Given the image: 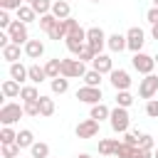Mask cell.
<instances>
[{
	"label": "cell",
	"mask_w": 158,
	"mask_h": 158,
	"mask_svg": "<svg viewBox=\"0 0 158 158\" xmlns=\"http://www.w3.org/2000/svg\"><path fill=\"white\" fill-rule=\"evenodd\" d=\"M77 158H91V156H89V153H79Z\"/></svg>",
	"instance_id": "7dc6e473"
},
{
	"label": "cell",
	"mask_w": 158,
	"mask_h": 158,
	"mask_svg": "<svg viewBox=\"0 0 158 158\" xmlns=\"http://www.w3.org/2000/svg\"><path fill=\"white\" fill-rule=\"evenodd\" d=\"M146 114L151 118H158V99H148L146 101Z\"/></svg>",
	"instance_id": "60d3db41"
},
{
	"label": "cell",
	"mask_w": 158,
	"mask_h": 158,
	"mask_svg": "<svg viewBox=\"0 0 158 158\" xmlns=\"http://www.w3.org/2000/svg\"><path fill=\"white\" fill-rule=\"evenodd\" d=\"M37 22H40V30H42V32H49V30L57 25V17H54L52 12H47V15H40Z\"/></svg>",
	"instance_id": "d6a6232c"
},
{
	"label": "cell",
	"mask_w": 158,
	"mask_h": 158,
	"mask_svg": "<svg viewBox=\"0 0 158 158\" xmlns=\"http://www.w3.org/2000/svg\"><path fill=\"white\" fill-rule=\"evenodd\" d=\"M44 72H47V77H49V79H57V77H62V59H47V64H44Z\"/></svg>",
	"instance_id": "d4e9b609"
},
{
	"label": "cell",
	"mask_w": 158,
	"mask_h": 158,
	"mask_svg": "<svg viewBox=\"0 0 158 158\" xmlns=\"http://www.w3.org/2000/svg\"><path fill=\"white\" fill-rule=\"evenodd\" d=\"M77 99L94 106V104H99V101L104 99V96H101V86H86V84H84L81 89H77Z\"/></svg>",
	"instance_id": "8fae6325"
},
{
	"label": "cell",
	"mask_w": 158,
	"mask_h": 158,
	"mask_svg": "<svg viewBox=\"0 0 158 158\" xmlns=\"http://www.w3.org/2000/svg\"><path fill=\"white\" fill-rule=\"evenodd\" d=\"M52 2L54 0H32L30 5H32V10L37 15H47V12H52Z\"/></svg>",
	"instance_id": "1f68e13d"
},
{
	"label": "cell",
	"mask_w": 158,
	"mask_h": 158,
	"mask_svg": "<svg viewBox=\"0 0 158 158\" xmlns=\"http://www.w3.org/2000/svg\"><path fill=\"white\" fill-rule=\"evenodd\" d=\"M133 104V94L128 91V89H123V91H116V106H123V109H128Z\"/></svg>",
	"instance_id": "e575fe53"
},
{
	"label": "cell",
	"mask_w": 158,
	"mask_h": 158,
	"mask_svg": "<svg viewBox=\"0 0 158 158\" xmlns=\"http://www.w3.org/2000/svg\"><path fill=\"white\" fill-rule=\"evenodd\" d=\"M52 15H54L57 20H67V17H72V7H69V2H67V0H54V2H52Z\"/></svg>",
	"instance_id": "ac0fdd59"
},
{
	"label": "cell",
	"mask_w": 158,
	"mask_h": 158,
	"mask_svg": "<svg viewBox=\"0 0 158 158\" xmlns=\"http://www.w3.org/2000/svg\"><path fill=\"white\" fill-rule=\"evenodd\" d=\"M25 54H27L30 59H40V57L44 54V44H42V40H27V44H25Z\"/></svg>",
	"instance_id": "9a60e30c"
},
{
	"label": "cell",
	"mask_w": 158,
	"mask_h": 158,
	"mask_svg": "<svg viewBox=\"0 0 158 158\" xmlns=\"http://www.w3.org/2000/svg\"><path fill=\"white\" fill-rule=\"evenodd\" d=\"M7 35H10V40L15 42V44H27V40H30V32H27V25L22 22V20H12V25L5 30Z\"/></svg>",
	"instance_id": "8992f818"
},
{
	"label": "cell",
	"mask_w": 158,
	"mask_h": 158,
	"mask_svg": "<svg viewBox=\"0 0 158 158\" xmlns=\"http://www.w3.org/2000/svg\"><path fill=\"white\" fill-rule=\"evenodd\" d=\"M10 79H15V81H27L30 79V69L25 67V64H20V62H12L10 64Z\"/></svg>",
	"instance_id": "2e32d148"
},
{
	"label": "cell",
	"mask_w": 158,
	"mask_h": 158,
	"mask_svg": "<svg viewBox=\"0 0 158 158\" xmlns=\"http://www.w3.org/2000/svg\"><path fill=\"white\" fill-rule=\"evenodd\" d=\"M106 40H109V37L104 35L101 27H89V30H86V44H89L96 54H101V49L106 47Z\"/></svg>",
	"instance_id": "52a82bcc"
},
{
	"label": "cell",
	"mask_w": 158,
	"mask_h": 158,
	"mask_svg": "<svg viewBox=\"0 0 158 158\" xmlns=\"http://www.w3.org/2000/svg\"><path fill=\"white\" fill-rule=\"evenodd\" d=\"M89 116H91V118H96V121L101 123L104 118H109V116H111V109H109L106 104H101V101H99V104H94V106H91Z\"/></svg>",
	"instance_id": "ffe728a7"
},
{
	"label": "cell",
	"mask_w": 158,
	"mask_h": 158,
	"mask_svg": "<svg viewBox=\"0 0 158 158\" xmlns=\"http://www.w3.org/2000/svg\"><path fill=\"white\" fill-rule=\"evenodd\" d=\"M20 99H22V101H37V99H40V91H37V86H35V84H27V86H22V91H20Z\"/></svg>",
	"instance_id": "f546056e"
},
{
	"label": "cell",
	"mask_w": 158,
	"mask_h": 158,
	"mask_svg": "<svg viewBox=\"0 0 158 158\" xmlns=\"http://www.w3.org/2000/svg\"><path fill=\"white\" fill-rule=\"evenodd\" d=\"M151 37L158 42V25H151Z\"/></svg>",
	"instance_id": "bcb514c9"
},
{
	"label": "cell",
	"mask_w": 158,
	"mask_h": 158,
	"mask_svg": "<svg viewBox=\"0 0 158 158\" xmlns=\"http://www.w3.org/2000/svg\"><path fill=\"white\" fill-rule=\"evenodd\" d=\"M158 57H151V54H146V52H136L133 54V59H131V64H133V69L138 72V74H153V69H156V62Z\"/></svg>",
	"instance_id": "3957f363"
},
{
	"label": "cell",
	"mask_w": 158,
	"mask_h": 158,
	"mask_svg": "<svg viewBox=\"0 0 158 158\" xmlns=\"http://www.w3.org/2000/svg\"><path fill=\"white\" fill-rule=\"evenodd\" d=\"M114 158H116V156H114Z\"/></svg>",
	"instance_id": "f5cc1de1"
},
{
	"label": "cell",
	"mask_w": 158,
	"mask_h": 158,
	"mask_svg": "<svg viewBox=\"0 0 158 158\" xmlns=\"http://www.w3.org/2000/svg\"><path fill=\"white\" fill-rule=\"evenodd\" d=\"M86 74V67L81 59H62V77L67 79H77V77H84Z\"/></svg>",
	"instance_id": "ba28073f"
},
{
	"label": "cell",
	"mask_w": 158,
	"mask_h": 158,
	"mask_svg": "<svg viewBox=\"0 0 158 158\" xmlns=\"http://www.w3.org/2000/svg\"><path fill=\"white\" fill-rule=\"evenodd\" d=\"M116 146H118V138H101L99 141V153L101 156H114Z\"/></svg>",
	"instance_id": "603a6c76"
},
{
	"label": "cell",
	"mask_w": 158,
	"mask_h": 158,
	"mask_svg": "<svg viewBox=\"0 0 158 158\" xmlns=\"http://www.w3.org/2000/svg\"><path fill=\"white\" fill-rule=\"evenodd\" d=\"M17 158H20V156H17Z\"/></svg>",
	"instance_id": "db71d44e"
},
{
	"label": "cell",
	"mask_w": 158,
	"mask_h": 158,
	"mask_svg": "<svg viewBox=\"0 0 158 158\" xmlns=\"http://www.w3.org/2000/svg\"><path fill=\"white\" fill-rule=\"evenodd\" d=\"M138 146L146 148V151H153V146H156V143H153V136H151V133H143L141 141H138Z\"/></svg>",
	"instance_id": "b9f144b4"
},
{
	"label": "cell",
	"mask_w": 158,
	"mask_h": 158,
	"mask_svg": "<svg viewBox=\"0 0 158 158\" xmlns=\"http://www.w3.org/2000/svg\"><path fill=\"white\" fill-rule=\"evenodd\" d=\"M153 158H158V148H156V151H153Z\"/></svg>",
	"instance_id": "c3c4849f"
},
{
	"label": "cell",
	"mask_w": 158,
	"mask_h": 158,
	"mask_svg": "<svg viewBox=\"0 0 158 158\" xmlns=\"http://www.w3.org/2000/svg\"><path fill=\"white\" fill-rule=\"evenodd\" d=\"M106 47H109L111 52H123V49H128V44H126V35H118V32L109 35V40H106Z\"/></svg>",
	"instance_id": "5bb4252c"
},
{
	"label": "cell",
	"mask_w": 158,
	"mask_h": 158,
	"mask_svg": "<svg viewBox=\"0 0 158 158\" xmlns=\"http://www.w3.org/2000/svg\"><path fill=\"white\" fill-rule=\"evenodd\" d=\"M17 141V131H12V126H2L0 128V143H15Z\"/></svg>",
	"instance_id": "d590c367"
},
{
	"label": "cell",
	"mask_w": 158,
	"mask_h": 158,
	"mask_svg": "<svg viewBox=\"0 0 158 158\" xmlns=\"http://www.w3.org/2000/svg\"><path fill=\"white\" fill-rule=\"evenodd\" d=\"M10 25H12V17H10V12L0 7V27H2V30H7Z\"/></svg>",
	"instance_id": "7bdbcfd3"
},
{
	"label": "cell",
	"mask_w": 158,
	"mask_h": 158,
	"mask_svg": "<svg viewBox=\"0 0 158 158\" xmlns=\"http://www.w3.org/2000/svg\"><path fill=\"white\" fill-rule=\"evenodd\" d=\"M136 148L138 146H128V143H123V141H118V146H116V158H136Z\"/></svg>",
	"instance_id": "4316f807"
},
{
	"label": "cell",
	"mask_w": 158,
	"mask_h": 158,
	"mask_svg": "<svg viewBox=\"0 0 158 158\" xmlns=\"http://www.w3.org/2000/svg\"><path fill=\"white\" fill-rule=\"evenodd\" d=\"M30 153H32V158H47L49 156V146L42 143V141H35L32 148H30Z\"/></svg>",
	"instance_id": "4dcf8cb0"
},
{
	"label": "cell",
	"mask_w": 158,
	"mask_h": 158,
	"mask_svg": "<svg viewBox=\"0 0 158 158\" xmlns=\"http://www.w3.org/2000/svg\"><path fill=\"white\" fill-rule=\"evenodd\" d=\"M91 2H101V0H91Z\"/></svg>",
	"instance_id": "816d5d0a"
},
{
	"label": "cell",
	"mask_w": 158,
	"mask_h": 158,
	"mask_svg": "<svg viewBox=\"0 0 158 158\" xmlns=\"http://www.w3.org/2000/svg\"><path fill=\"white\" fill-rule=\"evenodd\" d=\"M49 86H52L54 94H64V91L69 89V79H67V77H57V79L49 81Z\"/></svg>",
	"instance_id": "836d02e7"
},
{
	"label": "cell",
	"mask_w": 158,
	"mask_h": 158,
	"mask_svg": "<svg viewBox=\"0 0 158 158\" xmlns=\"http://www.w3.org/2000/svg\"><path fill=\"white\" fill-rule=\"evenodd\" d=\"M0 52H2V59H5V62H10V64L20 59V44H15V42H10L7 47H2Z\"/></svg>",
	"instance_id": "44dd1931"
},
{
	"label": "cell",
	"mask_w": 158,
	"mask_h": 158,
	"mask_svg": "<svg viewBox=\"0 0 158 158\" xmlns=\"http://www.w3.org/2000/svg\"><path fill=\"white\" fill-rule=\"evenodd\" d=\"M27 69H30V81L32 84H42L44 79H49L47 72H44V67H40V64H30Z\"/></svg>",
	"instance_id": "7402d4cb"
},
{
	"label": "cell",
	"mask_w": 158,
	"mask_h": 158,
	"mask_svg": "<svg viewBox=\"0 0 158 158\" xmlns=\"http://www.w3.org/2000/svg\"><path fill=\"white\" fill-rule=\"evenodd\" d=\"M22 116H27V114H25V106H20V104H15V101H7V104L0 106V123H2V126H12V123H17Z\"/></svg>",
	"instance_id": "6da1fadb"
},
{
	"label": "cell",
	"mask_w": 158,
	"mask_h": 158,
	"mask_svg": "<svg viewBox=\"0 0 158 158\" xmlns=\"http://www.w3.org/2000/svg\"><path fill=\"white\" fill-rule=\"evenodd\" d=\"M54 114V99H49V96H40V116H52Z\"/></svg>",
	"instance_id": "f1b7e54d"
},
{
	"label": "cell",
	"mask_w": 158,
	"mask_h": 158,
	"mask_svg": "<svg viewBox=\"0 0 158 158\" xmlns=\"http://www.w3.org/2000/svg\"><path fill=\"white\" fill-rule=\"evenodd\" d=\"M25 2H27V5H30V2H32V0H25Z\"/></svg>",
	"instance_id": "f907efd6"
},
{
	"label": "cell",
	"mask_w": 158,
	"mask_h": 158,
	"mask_svg": "<svg viewBox=\"0 0 158 158\" xmlns=\"http://www.w3.org/2000/svg\"><path fill=\"white\" fill-rule=\"evenodd\" d=\"M126 44H128V49H131L133 54L141 52L143 44H146V32H143L141 27H131V30L126 32Z\"/></svg>",
	"instance_id": "30bf717a"
},
{
	"label": "cell",
	"mask_w": 158,
	"mask_h": 158,
	"mask_svg": "<svg viewBox=\"0 0 158 158\" xmlns=\"http://www.w3.org/2000/svg\"><path fill=\"white\" fill-rule=\"evenodd\" d=\"M109 123H111V131H114V133H126V131H128V126H131L128 109H123V106H116V109H111Z\"/></svg>",
	"instance_id": "7a4b0ae2"
},
{
	"label": "cell",
	"mask_w": 158,
	"mask_h": 158,
	"mask_svg": "<svg viewBox=\"0 0 158 158\" xmlns=\"http://www.w3.org/2000/svg\"><path fill=\"white\" fill-rule=\"evenodd\" d=\"M20 148H32V143H35V133L30 131V128H22L20 133H17V141H15Z\"/></svg>",
	"instance_id": "484cf974"
},
{
	"label": "cell",
	"mask_w": 158,
	"mask_h": 158,
	"mask_svg": "<svg viewBox=\"0 0 158 158\" xmlns=\"http://www.w3.org/2000/svg\"><path fill=\"white\" fill-rule=\"evenodd\" d=\"M94 57H96V52H94L89 44H84V47H81V52L77 54V59H81V62H94Z\"/></svg>",
	"instance_id": "74e56055"
},
{
	"label": "cell",
	"mask_w": 158,
	"mask_h": 158,
	"mask_svg": "<svg viewBox=\"0 0 158 158\" xmlns=\"http://www.w3.org/2000/svg\"><path fill=\"white\" fill-rule=\"evenodd\" d=\"M0 91H2L5 99H15V96H20L22 86H20V81H15V79H5L2 86H0Z\"/></svg>",
	"instance_id": "e0dca14e"
},
{
	"label": "cell",
	"mask_w": 158,
	"mask_h": 158,
	"mask_svg": "<svg viewBox=\"0 0 158 158\" xmlns=\"http://www.w3.org/2000/svg\"><path fill=\"white\" fill-rule=\"evenodd\" d=\"M22 2H25V0H0V7H2V10H17Z\"/></svg>",
	"instance_id": "ee69618b"
},
{
	"label": "cell",
	"mask_w": 158,
	"mask_h": 158,
	"mask_svg": "<svg viewBox=\"0 0 158 158\" xmlns=\"http://www.w3.org/2000/svg\"><path fill=\"white\" fill-rule=\"evenodd\" d=\"M64 44H67V49H69L72 54H79V52H81V47L86 44V30H84V27H77V30L67 32Z\"/></svg>",
	"instance_id": "277c9868"
},
{
	"label": "cell",
	"mask_w": 158,
	"mask_h": 158,
	"mask_svg": "<svg viewBox=\"0 0 158 158\" xmlns=\"http://www.w3.org/2000/svg\"><path fill=\"white\" fill-rule=\"evenodd\" d=\"M91 69H96V72H101V74H111L114 72V59L109 57V54H96L94 57V62H91Z\"/></svg>",
	"instance_id": "4fadbf2b"
},
{
	"label": "cell",
	"mask_w": 158,
	"mask_h": 158,
	"mask_svg": "<svg viewBox=\"0 0 158 158\" xmlns=\"http://www.w3.org/2000/svg\"><path fill=\"white\" fill-rule=\"evenodd\" d=\"M74 133H77V138H96L99 136V121L89 116V118H84V121L77 123Z\"/></svg>",
	"instance_id": "9c48e42d"
},
{
	"label": "cell",
	"mask_w": 158,
	"mask_h": 158,
	"mask_svg": "<svg viewBox=\"0 0 158 158\" xmlns=\"http://www.w3.org/2000/svg\"><path fill=\"white\" fill-rule=\"evenodd\" d=\"M15 15H17V20H22L25 25H30V22H35V20H37V12H35V10H32V5H27V2H25V5H20V7L15 10Z\"/></svg>",
	"instance_id": "d6986e66"
},
{
	"label": "cell",
	"mask_w": 158,
	"mask_h": 158,
	"mask_svg": "<svg viewBox=\"0 0 158 158\" xmlns=\"http://www.w3.org/2000/svg\"><path fill=\"white\" fill-rule=\"evenodd\" d=\"M153 5H156V7H158V0H153Z\"/></svg>",
	"instance_id": "681fc988"
},
{
	"label": "cell",
	"mask_w": 158,
	"mask_h": 158,
	"mask_svg": "<svg viewBox=\"0 0 158 158\" xmlns=\"http://www.w3.org/2000/svg\"><path fill=\"white\" fill-rule=\"evenodd\" d=\"M22 106H25V114L27 116H40V99L37 101H25Z\"/></svg>",
	"instance_id": "ab89813d"
},
{
	"label": "cell",
	"mask_w": 158,
	"mask_h": 158,
	"mask_svg": "<svg viewBox=\"0 0 158 158\" xmlns=\"http://www.w3.org/2000/svg\"><path fill=\"white\" fill-rule=\"evenodd\" d=\"M47 37H49V40H54V42L64 40V37H67V25H64V20H57V25L47 32Z\"/></svg>",
	"instance_id": "cb8c5ba5"
},
{
	"label": "cell",
	"mask_w": 158,
	"mask_h": 158,
	"mask_svg": "<svg viewBox=\"0 0 158 158\" xmlns=\"http://www.w3.org/2000/svg\"><path fill=\"white\" fill-rule=\"evenodd\" d=\"M141 131H126L123 133V143H128V146H138V141H141Z\"/></svg>",
	"instance_id": "f35d334b"
},
{
	"label": "cell",
	"mask_w": 158,
	"mask_h": 158,
	"mask_svg": "<svg viewBox=\"0 0 158 158\" xmlns=\"http://www.w3.org/2000/svg\"><path fill=\"white\" fill-rule=\"evenodd\" d=\"M158 94V74H146L143 79H141V84H138V96L141 99H153Z\"/></svg>",
	"instance_id": "5b68a950"
},
{
	"label": "cell",
	"mask_w": 158,
	"mask_h": 158,
	"mask_svg": "<svg viewBox=\"0 0 158 158\" xmlns=\"http://www.w3.org/2000/svg\"><path fill=\"white\" fill-rule=\"evenodd\" d=\"M109 81H111V86H114L116 91H123V89L131 86V74H128L126 69H114V72L109 74Z\"/></svg>",
	"instance_id": "7c38bea8"
},
{
	"label": "cell",
	"mask_w": 158,
	"mask_h": 158,
	"mask_svg": "<svg viewBox=\"0 0 158 158\" xmlns=\"http://www.w3.org/2000/svg\"><path fill=\"white\" fill-rule=\"evenodd\" d=\"M20 146L17 143H2V158H17L20 156Z\"/></svg>",
	"instance_id": "8d00e7d4"
},
{
	"label": "cell",
	"mask_w": 158,
	"mask_h": 158,
	"mask_svg": "<svg viewBox=\"0 0 158 158\" xmlns=\"http://www.w3.org/2000/svg\"><path fill=\"white\" fill-rule=\"evenodd\" d=\"M101 77H104L101 72H96V69H86V74H84L81 79H84L86 86H101Z\"/></svg>",
	"instance_id": "83f0119b"
},
{
	"label": "cell",
	"mask_w": 158,
	"mask_h": 158,
	"mask_svg": "<svg viewBox=\"0 0 158 158\" xmlns=\"http://www.w3.org/2000/svg\"><path fill=\"white\" fill-rule=\"evenodd\" d=\"M146 20L151 22V25H158V7L153 5V7H148V12H146Z\"/></svg>",
	"instance_id": "f6af8a7d"
}]
</instances>
